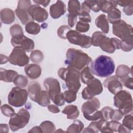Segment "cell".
<instances>
[{"label":"cell","mask_w":133,"mask_h":133,"mask_svg":"<svg viewBox=\"0 0 133 133\" xmlns=\"http://www.w3.org/2000/svg\"><path fill=\"white\" fill-rule=\"evenodd\" d=\"M84 128V124L79 120H74L73 123L68 127V132H80Z\"/></svg>","instance_id":"cell-32"},{"label":"cell","mask_w":133,"mask_h":133,"mask_svg":"<svg viewBox=\"0 0 133 133\" xmlns=\"http://www.w3.org/2000/svg\"><path fill=\"white\" fill-rule=\"evenodd\" d=\"M112 41L113 42V43L116 49H119L120 47H121V41H120L119 39H118L117 38L115 37H113L111 38Z\"/></svg>","instance_id":"cell-54"},{"label":"cell","mask_w":133,"mask_h":133,"mask_svg":"<svg viewBox=\"0 0 133 133\" xmlns=\"http://www.w3.org/2000/svg\"><path fill=\"white\" fill-rule=\"evenodd\" d=\"M98 5L101 10L108 13L113 7H116L117 3V1H99Z\"/></svg>","instance_id":"cell-27"},{"label":"cell","mask_w":133,"mask_h":133,"mask_svg":"<svg viewBox=\"0 0 133 133\" xmlns=\"http://www.w3.org/2000/svg\"><path fill=\"white\" fill-rule=\"evenodd\" d=\"M132 116L131 114L126 115L123 121V125L131 130L132 129Z\"/></svg>","instance_id":"cell-46"},{"label":"cell","mask_w":133,"mask_h":133,"mask_svg":"<svg viewBox=\"0 0 133 133\" xmlns=\"http://www.w3.org/2000/svg\"><path fill=\"white\" fill-rule=\"evenodd\" d=\"M5 129L4 131L5 132H8L9 131V128H8V126L7 124H1V129Z\"/></svg>","instance_id":"cell-59"},{"label":"cell","mask_w":133,"mask_h":133,"mask_svg":"<svg viewBox=\"0 0 133 133\" xmlns=\"http://www.w3.org/2000/svg\"><path fill=\"white\" fill-rule=\"evenodd\" d=\"M120 82L121 83H122L124 86L126 87L127 88L130 89H133V86H132V77H129V76H127L124 78L121 79Z\"/></svg>","instance_id":"cell-47"},{"label":"cell","mask_w":133,"mask_h":133,"mask_svg":"<svg viewBox=\"0 0 133 133\" xmlns=\"http://www.w3.org/2000/svg\"><path fill=\"white\" fill-rule=\"evenodd\" d=\"M25 51L19 47H14L10 54L9 62L10 63L19 66L26 65L30 61V58L26 54Z\"/></svg>","instance_id":"cell-10"},{"label":"cell","mask_w":133,"mask_h":133,"mask_svg":"<svg viewBox=\"0 0 133 133\" xmlns=\"http://www.w3.org/2000/svg\"><path fill=\"white\" fill-rule=\"evenodd\" d=\"M117 5L124 7L133 4V1H117Z\"/></svg>","instance_id":"cell-52"},{"label":"cell","mask_w":133,"mask_h":133,"mask_svg":"<svg viewBox=\"0 0 133 133\" xmlns=\"http://www.w3.org/2000/svg\"><path fill=\"white\" fill-rule=\"evenodd\" d=\"M31 5V2L30 1L21 0L18 2L17 8L15 10L17 16L24 25H26L29 22L33 21L28 11V8Z\"/></svg>","instance_id":"cell-12"},{"label":"cell","mask_w":133,"mask_h":133,"mask_svg":"<svg viewBox=\"0 0 133 133\" xmlns=\"http://www.w3.org/2000/svg\"><path fill=\"white\" fill-rule=\"evenodd\" d=\"M66 11V6L61 1H57L56 3L52 4L49 8L51 17L53 19H58L63 15Z\"/></svg>","instance_id":"cell-17"},{"label":"cell","mask_w":133,"mask_h":133,"mask_svg":"<svg viewBox=\"0 0 133 133\" xmlns=\"http://www.w3.org/2000/svg\"><path fill=\"white\" fill-rule=\"evenodd\" d=\"M131 130L127 128V127H125L123 124H121L119 126L118 129V132H130Z\"/></svg>","instance_id":"cell-56"},{"label":"cell","mask_w":133,"mask_h":133,"mask_svg":"<svg viewBox=\"0 0 133 133\" xmlns=\"http://www.w3.org/2000/svg\"><path fill=\"white\" fill-rule=\"evenodd\" d=\"M66 39L70 43L78 45L82 48H88L91 45V37L81 34L77 31H69L66 34Z\"/></svg>","instance_id":"cell-9"},{"label":"cell","mask_w":133,"mask_h":133,"mask_svg":"<svg viewBox=\"0 0 133 133\" xmlns=\"http://www.w3.org/2000/svg\"><path fill=\"white\" fill-rule=\"evenodd\" d=\"M98 46L103 51L110 54L113 53L116 50L111 38L108 37L106 35L102 38L99 43Z\"/></svg>","instance_id":"cell-20"},{"label":"cell","mask_w":133,"mask_h":133,"mask_svg":"<svg viewBox=\"0 0 133 133\" xmlns=\"http://www.w3.org/2000/svg\"><path fill=\"white\" fill-rule=\"evenodd\" d=\"M84 2L89 7L90 10L91 9L96 12H97L100 10L98 5V1H85Z\"/></svg>","instance_id":"cell-45"},{"label":"cell","mask_w":133,"mask_h":133,"mask_svg":"<svg viewBox=\"0 0 133 133\" xmlns=\"http://www.w3.org/2000/svg\"><path fill=\"white\" fill-rule=\"evenodd\" d=\"M36 103L42 107H46L50 104V99L46 90H41Z\"/></svg>","instance_id":"cell-29"},{"label":"cell","mask_w":133,"mask_h":133,"mask_svg":"<svg viewBox=\"0 0 133 133\" xmlns=\"http://www.w3.org/2000/svg\"><path fill=\"white\" fill-rule=\"evenodd\" d=\"M63 94L65 101L67 103H70L76 100L77 92L72 90L68 89L65 90Z\"/></svg>","instance_id":"cell-36"},{"label":"cell","mask_w":133,"mask_h":133,"mask_svg":"<svg viewBox=\"0 0 133 133\" xmlns=\"http://www.w3.org/2000/svg\"><path fill=\"white\" fill-rule=\"evenodd\" d=\"M10 33L12 36L16 37L23 34V32L22 27L19 24H14L10 28Z\"/></svg>","instance_id":"cell-38"},{"label":"cell","mask_w":133,"mask_h":133,"mask_svg":"<svg viewBox=\"0 0 133 133\" xmlns=\"http://www.w3.org/2000/svg\"><path fill=\"white\" fill-rule=\"evenodd\" d=\"M105 36V34L100 31L95 32L92 35L91 38V45L95 47H98L99 45V43L102 38Z\"/></svg>","instance_id":"cell-37"},{"label":"cell","mask_w":133,"mask_h":133,"mask_svg":"<svg viewBox=\"0 0 133 133\" xmlns=\"http://www.w3.org/2000/svg\"><path fill=\"white\" fill-rule=\"evenodd\" d=\"M81 4L79 1L76 0H70L68 2V10L69 15L72 17H77L80 13Z\"/></svg>","instance_id":"cell-24"},{"label":"cell","mask_w":133,"mask_h":133,"mask_svg":"<svg viewBox=\"0 0 133 133\" xmlns=\"http://www.w3.org/2000/svg\"><path fill=\"white\" fill-rule=\"evenodd\" d=\"M91 58L83 51L73 48H69L66 53L64 62L68 66L82 70L91 62Z\"/></svg>","instance_id":"cell-2"},{"label":"cell","mask_w":133,"mask_h":133,"mask_svg":"<svg viewBox=\"0 0 133 133\" xmlns=\"http://www.w3.org/2000/svg\"><path fill=\"white\" fill-rule=\"evenodd\" d=\"M9 61V58L3 54H1V64L6 63Z\"/></svg>","instance_id":"cell-58"},{"label":"cell","mask_w":133,"mask_h":133,"mask_svg":"<svg viewBox=\"0 0 133 133\" xmlns=\"http://www.w3.org/2000/svg\"><path fill=\"white\" fill-rule=\"evenodd\" d=\"M112 32L114 35L121 39V41L132 45V27L125 21L121 19L113 23Z\"/></svg>","instance_id":"cell-5"},{"label":"cell","mask_w":133,"mask_h":133,"mask_svg":"<svg viewBox=\"0 0 133 133\" xmlns=\"http://www.w3.org/2000/svg\"><path fill=\"white\" fill-rule=\"evenodd\" d=\"M120 49H121L124 51H130L132 49V45L121 41Z\"/></svg>","instance_id":"cell-50"},{"label":"cell","mask_w":133,"mask_h":133,"mask_svg":"<svg viewBox=\"0 0 133 133\" xmlns=\"http://www.w3.org/2000/svg\"><path fill=\"white\" fill-rule=\"evenodd\" d=\"M48 110L52 113H58L60 112V109L58 107L54 104H49L48 105Z\"/></svg>","instance_id":"cell-53"},{"label":"cell","mask_w":133,"mask_h":133,"mask_svg":"<svg viewBox=\"0 0 133 133\" xmlns=\"http://www.w3.org/2000/svg\"><path fill=\"white\" fill-rule=\"evenodd\" d=\"M80 76L82 82L84 84L86 85L90 81L95 78L94 76L92 75V74L91 73L88 66L85 67L83 69H82L80 73Z\"/></svg>","instance_id":"cell-30"},{"label":"cell","mask_w":133,"mask_h":133,"mask_svg":"<svg viewBox=\"0 0 133 133\" xmlns=\"http://www.w3.org/2000/svg\"><path fill=\"white\" fill-rule=\"evenodd\" d=\"M39 126L43 132H53L56 129L55 124L49 121H46L42 122Z\"/></svg>","instance_id":"cell-33"},{"label":"cell","mask_w":133,"mask_h":133,"mask_svg":"<svg viewBox=\"0 0 133 133\" xmlns=\"http://www.w3.org/2000/svg\"><path fill=\"white\" fill-rule=\"evenodd\" d=\"M62 113L66 114L68 119H75L78 117L79 112L77 106L74 105H68L62 111Z\"/></svg>","instance_id":"cell-25"},{"label":"cell","mask_w":133,"mask_h":133,"mask_svg":"<svg viewBox=\"0 0 133 133\" xmlns=\"http://www.w3.org/2000/svg\"><path fill=\"white\" fill-rule=\"evenodd\" d=\"M14 84L19 87H25L28 83V78L23 75H18L14 81Z\"/></svg>","instance_id":"cell-34"},{"label":"cell","mask_w":133,"mask_h":133,"mask_svg":"<svg viewBox=\"0 0 133 133\" xmlns=\"http://www.w3.org/2000/svg\"><path fill=\"white\" fill-rule=\"evenodd\" d=\"M33 2L36 3V5H41L44 7H46L48 5L50 1H33Z\"/></svg>","instance_id":"cell-55"},{"label":"cell","mask_w":133,"mask_h":133,"mask_svg":"<svg viewBox=\"0 0 133 133\" xmlns=\"http://www.w3.org/2000/svg\"><path fill=\"white\" fill-rule=\"evenodd\" d=\"M123 115H124L118 109V110H114L112 112L111 117V119L118 121L119 120H120L122 118Z\"/></svg>","instance_id":"cell-48"},{"label":"cell","mask_w":133,"mask_h":133,"mask_svg":"<svg viewBox=\"0 0 133 133\" xmlns=\"http://www.w3.org/2000/svg\"><path fill=\"white\" fill-rule=\"evenodd\" d=\"M71 30V28L68 25H62L60 26L57 30L58 36L62 39H66V34Z\"/></svg>","instance_id":"cell-42"},{"label":"cell","mask_w":133,"mask_h":133,"mask_svg":"<svg viewBox=\"0 0 133 133\" xmlns=\"http://www.w3.org/2000/svg\"><path fill=\"white\" fill-rule=\"evenodd\" d=\"M11 44L14 47H21L26 52L32 51L35 47L34 41L27 37L24 34L12 37Z\"/></svg>","instance_id":"cell-13"},{"label":"cell","mask_w":133,"mask_h":133,"mask_svg":"<svg viewBox=\"0 0 133 133\" xmlns=\"http://www.w3.org/2000/svg\"><path fill=\"white\" fill-rule=\"evenodd\" d=\"M130 73L132 75V68L130 69L127 65H119L116 69V76L120 79L128 76Z\"/></svg>","instance_id":"cell-26"},{"label":"cell","mask_w":133,"mask_h":133,"mask_svg":"<svg viewBox=\"0 0 133 133\" xmlns=\"http://www.w3.org/2000/svg\"><path fill=\"white\" fill-rule=\"evenodd\" d=\"M103 83L105 87L107 88L111 93L114 95L123 89L122 84L116 76L107 78Z\"/></svg>","instance_id":"cell-16"},{"label":"cell","mask_w":133,"mask_h":133,"mask_svg":"<svg viewBox=\"0 0 133 133\" xmlns=\"http://www.w3.org/2000/svg\"><path fill=\"white\" fill-rule=\"evenodd\" d=\"M58 74L60 78L65 82L68 89L74 90L77 92L81 85L80 83V73L78 70L68 66L67 68H61Z\"/></svg>","instance_id":"cell-3"},{"label":"cell","mask_w":133,"mask_h":133,"mask_svg":"<svg viewBox=\"0 0 133 133\" xmlns=\"http://www.w3.org/2000/svg\"><path fill=\"white\" fill-rule=\"evenodd\" d=\"M25 29L27 33L32 35H36L38 34L41 31L39 25L33 21H31L25 25Z\"/></svg>","instance_id":"cell-31"},{"label":"cell","mask_w":133,"mask_h":133,"mask_svg":"<svg viewBox=\"0 0 133 133\" xmlns=\"http://www.w3.org/2000/svg\"><path fill=\"white\" fill-rule=\"evenodd\" d=\"M30 114L23 108L21 109L17 114L11 116L9 121V126L12 131H17L24 127L29 123Z\"/></svg>","instance_id":"cell-7"},{"label":"cell","mask_w":133,"mask_h":133,"mask_svg":"<svg viewBox=\"0 0 133 133\" xmlns=\"http://www.w3.org/2000/svg\"><path fill=\"white\" fill-rule=\"evenodd\" d=\"M51 100L57 106H62L64 104L65 100L63 94L61 92L56 95Z\"/></svg>","instance_id":"cell-40"},{"label":"cell","mask_w":133,"mask_h":133,"mask_svg":"<svg viewBox=\"0 0 133 133\" xmlns=\"http://www.w3.org/2000/svg\"><path fill=\"white\" fill-rule=\"evenodd\" d=\"M44 86L48 92L51 100L56 95L61 92V88L59 81L53 77H48L44 81Z\"/></svg>","instance_id":"cell-15"},{"label":"cell","mask_w":133,"mask_h":133,"mask_svg":"<svg viewBox=\"0 0 133 133\" xmlns=\"http://www.w3.org/2000/svg\"><path fill=\"white\" fill-rule=\"evenodd\" d=\"M91 73L100 77H107L114 72L115 64L113 60L109 56L100 55L89 64Z\"/></svg>","instance_id":"cell-1"},{"label":"cell","mask_w":133,"mask_h":133,"mask_svg":"<svg viewBox=\"0 0 133 133\" xmlns=\"http://www.w3.org/2000/svg\"><path fill=\"white\" fill-rule=\"evenodd\" d=\"M121 123L118 121L112 120L111 121H108L107 123V129L110 132H118V129Z\"/></svg>","instance_id":"cell-39"},{"label":"cell","mask_w":133,"mask_h":133,"mask_svg":"<svg viewBox=\"0 0 133 133\" xmlns=\"http://www.w3.org/2000/svg\"><path fill=\"white\" fill-rule=\"evenodd\" d=\"M43 132L42 130L41 129L40 126H35L33 127L29 131V132Z\"/></svg>","instance_id":"cell-57"},{"label":"cell","mask_w":133,"mask_h":133,"mask_svg":"<svg viewBox=\"0 0 133 133\" xmlns=\"http://www.w3.org/2000/svg\"><path fill=\"white\" fill-rule=\"evenodd\" d=\"M87 85L82 92V98L85 100H89L95 96L100 94L103 91L102 85L97 78H94Z\"/></svg>","instance_id":"cell-11"},{"label":"cell","mask_w":133,"mask_h":133,"mask_svg":"<svg viewBox=\"0 0 133 133\" xmlns=\"http://www.w3.org/2000/svg\"><path fill=\"white\" fill-rule=\"evenodd\" d=\"M78 18L80 21L85 22H90L91 20L90 16L88 13H83L79 14L78 15Z\"/></svg>","instance_id":"cell-49"},{"label":"cell","mask_w":133,"mask_h":133,"mask_svg":"<svg viewBox=\"0 0 133 133\" xmlns=\"http://www.w3.org/2000/svg\"><path fill=\"white\" fill-rule=\"evenodd\" d=\"M89 24L87 22L79 21L76 25V31L79 33H85L89 29Z\"/></svg>","instance_id":"cell-41"},{"label":"cell","mask_w":133,"mask_h":133,"mask_svg":"<svg viewBox=\"0 0 133 133\" xmlns=\"http://www.w3.org/2000/svg\"><path fill=\"white\" fill-rule=\"evenodd\" d=\"M1 81L6 83H11L14 82L15 77L18 75V73L12 70H6L3 68L0 69Z\"/></svg>","instance_id":"cell-21"},{"label":"cell","mask_w":133,"mask_h":133,"mask_svg":"<svg viewBox=\"0 0 133 133\" xmlns=\"http://www.w3.org/2000/svg\"><path fill=\"white\" fill-rule=\"evenodd\" d=\"M28 11L32 19L38 22L46 21L48 17L47 11L38 5H31L29 7Z\"/></svg>","instance_id":"cell-14"},{"label":"cell","mask_w":133,"mask_h":133,"mask_svg":"<svg viewBox=\"0 0 133 133\" xmlns=\"http://www.w3.org/2000/svg\"><path fill=\"white\" fill-rule=\"evenodd\" d=\"M100 107V102L97 98L93 97L84 102L81 108L84 117L90 121H98L102 118L101 111L98 109Z\"/></svg>","instance_id":"cell-4"},{"label":"cell","mask_w":133,"mask_h":133,"mask_svg":"<svg viewBox=\"0 0 133 133\" xmlns=\"http://www.w3.org/2000/svg\"><path fill=\"white\" fill-rule=\"evenodd\" d=\"M121 12L115 7H113L108 12V21L112 24L121 20Z\"/></svg>","instance_id":"cell-28"},{"label":"cell","mask_w":133,"mask_h":133,"mask_svg":"<svg viewBox=\"0 0 133 133\" xmlns=\"http://www.w3.org/2000/svg\"><path fill=\"white\" fill-rule=\"evenodd\" d=\"M123 10L126 15L128 16L131 15L133 12V5L132 4V5L124 7Z\"/></svg>","instance_id":"cell-51"},{"label":"cell","mask_w":133,"mask_h":133,"mask_svg":"<svg viewBox=\"0 0 133 133\" xmlns=\"http://www.w3.org/2000/svg\"><path fill=\"white\" fill-rule=\"evenodd\" d=\"M41 91V85L37 82H31L28 86V92L30 99L33 101L36 102Z\"/></svg>","instance_id":"cell-19"},{"label":"cell","mask_w":133,"mask_h":133,"mask_svg":"<svg viewBox=\"0 0 133 133\" xmlns=\"http://www.w3.org/2000/svg\"><path fill=\"white\" fill-rule=\"evenodd\" d=\"M2 113L7 117H11L15 114V110L9 105L4 104L1 108Z\"/></svg>","instance_id":"cell-43"},{"label":"cell","mask_w":133,"mask_h":133,"mask_svg":"<svg viewBox=\"0 0 133 133\" xmlns=\"http://www.w3.org/2000/svg\"><path fill=\"white\" fill-rule=\"evenodd\" d=\"M114 109L110 107H105L101 110L102 115V118L105 120L108 121L111 119V117Z\"/></svg>","instance_id":"cell-44"},{"label":"cell","mask_w":133,"mask_h":133,"mask_svg":"<svg viewBox=\"0 0 133 133\" xmlns=\"http://www.w3.org/2000/svg\"><path fill=\"white\" fill-rule=\"evenodd\" d=\"M95 24L96 26L100 28L104 34L109 32V25L107 17L104 14H101L98 16L95 20Z\"/></svg>","instance_id":"cell-23"},{"label":"cell","mask_w":133,"mask_h":133,"mask_svg":"<svg viewBox=\"0 0 133 133\" xmlns=\"http://www.w3.org/2000/svg\"><path fill=\"white\" fill-rule=\"evenodd\" d=\"M30 58L31 61L34 63H39L43 61L44 59V55L41 51L39 50H35L31 52Z\"/></svg>","instance_id":"cell-35"},{"label":"cell","mask_w":133,"mask_h":133,"mask_svg":"<svg viewBox=\"0 0 133 133\" xmlns=\"http://www.w3.org/2000/svg\"><path fill=\"white\" fill-rule=\"evenodd\" d=\"M15 19L14 11L9 8H4L1 10V19L3 23L7 24L12 23Z\"/></svg>","instance_id":"cell-22"},{"label":"cell","mask_w":133,"mask_h":133,"mask_svg":"<svg viewBox=\"0 0 133 133\" xmlns=\"http://www.w3.org/2000/svg\"><path fill=\"white\" fill-rule=\"evenodd\" d=\"M114 105L122 113L126 115L132 110V99L131 94L127 90H121L115 94Z\"/></svg>","instance_id":"cell-6"},{"label":"cell","mask_w":133,"mask_h":133,"mask_svg":"<svg viewBox=\"0 0 133 133\" xmlns=\"http://www.w3.org/2000/svg\"><path fill=\"white\" fill-rule=\"evenodd\" d=\"M24 72L30 78L35 79L40 76L42 73V70L39 65L32 63L25 65L24 68Z\"/></svg>","instance_id":"cell-18"},{"label":"cell","mask_w":133,"mask_h":133,"mask_svg":"<svg viewBox=\"0 0 133 133\" xmlns=\"http://www.w3.org/2000/svg\"><path fill=\"white\" fill-rule=\"evenodd\" d=\"M28 96V91L19 87H13L8 96V102L15 107H22L26 102Z\"/></svg>","instance_id":"cell-8"}]
</instances>
